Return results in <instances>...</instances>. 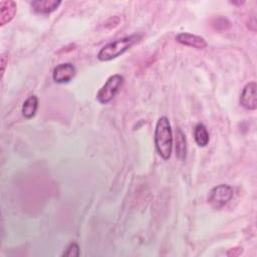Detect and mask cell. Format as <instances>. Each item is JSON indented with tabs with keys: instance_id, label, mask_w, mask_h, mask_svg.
<instances>
[{
	"instance_id": "1",
	"label": "cell",
	"mask_w": 257,
	"mask_h": 257,
	"mask_svg": "<svg viewBox=\"0 0 257 257\" xmlns=\"http://www.w3.org/2000/svg\"><path fill=\"white\" fill-rule=\"evenodd\" d=\"M154 141L156 150L161 158L169 160L172 154L173 135L171 124L167 116H161L158 119L155 127Z\"/></svg>"
},
{
	"instance_id": "2",
	"label": "cell",
	"mask_w": 257,
	"mask_h": 257,
	"mask_svg": "<svg viewBox=\"0 0 257 257\" xmlns=\"http://www.w3.org/2000/svg\"><path fill=\"white\" fill-rule=\"evenodd\" d=\"M141 39L139 34H133L130 36H125L114 41H111L104 45L98 52L97 58L100 61H109L114 59L121 54H123L126 50H128L135 43H137Z\"/></svg>"
},
{
	"instance_id": "3",
	"label": "cell",
	"mask_w": 257,
	"mask_h": 257,
	"mask_svg": "<svg viewBox=\"0 0 257 257\" xmlns=\"http://www.w3.org/2000/svg\"><path fill=\"white\" fill-rule=\"evenodd\" d=\"M123 83H124V78L122 75L120 74L111 75L105 81L103 86L98 90L96 95L97 100L102 104H106L110 102L114 98V96L118 93Z\"/></svg>"
},
{
	"instance_id": "4",
	"label": "cell",
	"mask_w": 257,
	"mask_h": 257,
	"mask_svg": "<svg viewBox=\"0 0 257 257\" xmlns=\"http://www.w3.org/2000/svg\"><path fill=\"white\" fill-rule=\"evenodd\" d=\"M233 188L227 184H220L214 187L208 196V202L216 209H220L227 205L233 198Z\"/></svg>"
},
{
	"instance_id": "5",
	"label": "cell",
	"mask_w": 257,
	"mask_h": 257,
	"mask_svg": "<svg viewBox=\"0 0 257 257\" xmlns=\"http://www.w3.org/2000/svg\"><path fill=\"white\" fill-rule=\"evenodd\" d=\"M256 82L251 81L245 85L240 95L241 105L248 110H255L257 108V93Z\"/></svg>"
},
{
	"instance_id": "6",
	"label": "cell",
	"mask_w": 257,
	"mask_h": 257,
	"mask_svg": "<svg viewBox=\"0 0 257 257\" xmlns=\"http://www.w3.org/2000/svg\"><path fill=\"white\" fill-rule=\"evenodd\" d=\"M75 72L76 69L72 63H61L53 69L52 78L56 83H66L74 77Z\"/></svg>"
},
{
	"instance_id": "7",
	"label": "cell",
	"mask_w": 257,
	"mask_h": 257,
	"mask_svg": "<svg viewBox=\"0 0 257 257\" xmlns=\"http://www.w3.org/2000/svg\"><path fill=\"white\" fill-rule=\"evenodd\" d=\"M176 40L186 46H190L197 49H203L207 46V41L204 37L192 34L189 32H182L176 36Z\"/></svg>"
},
{
	"instance_id": "8",
	"label": "cell",
	"mask_w": 257,
	"mask_h": 257,
	"mask_svg": "<svg viewBox=\"0 0 257 257\" xmlns=\"http://www.w3.org/2000/svg\"><path fill=\"white\" fill-rule=\"evenodd\" d=\"M61 4L59 0H36L30 3L32 10L38 14H49Z\"/></svg>"
},
{
	"instance_id": "9",
	"label": "cell",
	"mask_w": 257,
	"mask_h": 257,
	"mask_svg": "<svg viewBox=\"0 0 257 257\" xmlns=\"http://www.w3.org/2000/svg\"><path fill=\"white\" fill-rule=\"evenodd\" d=\"M16 14V3L14 1L0 2V25L3 26L10 22Z\"/></svg>"
},
{
	"instance_id": "10",
	"label": "cell",
	"mask_w": 257,
	"mask_h": 257,
	"mask_svg": "<svg viewBox=\"0 0 257 257\" xmlns=\"http://www.w3.org/2000/svg\"><path fill=\"white\" fill-rule=\"evenodd\" d=\"M37 107H38V98L36 95L32 94L28 96L23 102L21 112L25 118L30 119L35 115Z\"/></svg>"
},
{
	"instance_id": "11",
	"label": "cell",
	"mask_w": 257,
	"mask_h": 257,
	"mask_svg": "<svg viewBox=\"0 0 257 257\" xmlns=\"http://www.w3.org/2000/svg\"><path fill=\"white\" fill-rule=\"evenodd\" d=\"M187 154V140L181 128L176 130V156L180 160H185Z\"/></svg>"
},
{
	"instance_id": "12",
	"label": "cell",
	"mask_w": 257,
	"mask_h": 257,
	"mask_svg": "<svg viewBox=\"0 0 257 257\" xmlns=\"http://www.w3.org/2000/svg\"><path fill=\"white\" fill-rule=\"evenodd\" d=\"M194 138L199 147H206L209 144V141H210L209 132L203 123H198L195 126Z\"/></svg>"
},
{
	"instance_id": "13",
	"label": "cell",
	"mask_w": 257,
	"mask_h": 257,
	"mask_svg": "<svg viewBox=\"0 0 257 257\" xmlns=\"http://www.w3.org/2000/svg\"><path fill=\"white\" fill-rule=\"evenodd\" d=\"M212 26L215 30L226 31L231 27V23L225 17H217L212 20Z\"/></svg>"
},
{
	"instance_id": "14",
	"label": "cell",
	"mask_w": 257,
	"mask_h": 257,
	"mask_svg": "<svg viewBox=\"0 0 257 257\" xmlns=\"http://www.w3.org/2000/svg\"><path fill=\"white\" fill-rule=\"evenodd\" d=\"M78 255H79V248H78L77 244H75V243L70 244L66 248L65 252H63V254H62V256H67V257H76Z\"/></svg>"
},
{
	"instance_id": "15",
	"label": "cell",
	"mask_w": 257,
	"mask_h": 257,
	"mask_svg": "<svg viewBox=\"0 0 257 257\" xmlns=\"http://www.w3.org/2000/svg\"><path fill=\"white\" fill-rule=\"evenodd\" d=\"M242 252H243L242 248L237 247V248H232V249H230V250L227 252V255H228V256H231V257H235V256H239L240 254H242Z\"/></svg>"
},
{
	"instance_id": "16",
	"label": "cell",
	"mask_w": 257,
	"mask_h": 257,
	"mask_svg": "<svg viewBox=\"0 0 257 257\" xmlns=\"http://www.w3.org/2000/svg\"><path fill=\"white\" fill-rule=\"evenodd\" d=\"M5 65H6V60H5V55H2L1 57V74L3 76L4 73V69H5Z\"/></svg>"
}]
</instances>
